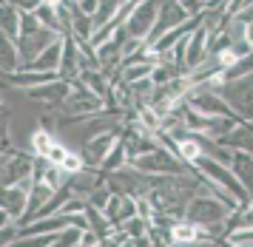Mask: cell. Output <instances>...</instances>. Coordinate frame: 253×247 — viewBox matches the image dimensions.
I'll list each match as a JSON object with an SVG mask.
<instances>
[{
	"instance_id": "1",
	"label": "cell",
	"mask_w": 253,
	"mask_h": 247,
	"mask_svg": "<svg viewBox=\"0 0 253 247\" xmlns=\"http://www.w3.org/2000/svg\"><path fill=\"white\" fill-rule=\"evenodd\" d=\"M171 239L176 242V245H196L199 242V227L196 225H188V222H182V225H173L171 230Z\"/></svg>"
},
{
	"instance_id": "6",
	"label": "cell",
	"mask_w": 253,
	"mask_h": 247,
	"mask_svg": "<svg viewBox=\"0 0 253 247\" xmlns=\"http://www.w3.org/2000/svg\"><path fill=\"white\" fill-rule=\"evenodd\" d=\"M66 157H69V151H66L63 145H54L51 148V154H48V162H51V165H63V159Z\"/></svg>"
},
{
	"instance_id": "2",
	"label": "cell",
	"mask_w": 253,
	"mask_h": 247,
	"mask_svg": "<svg viewBox=\"0 0 253 247\" xmlns=\"http://www.w3.org/2000/svg\"><path fill=\"white\" fill-rule=\"evenodd\" d=\"M32 145L37 148V154H40V157H46V159H48V154H51L54 142H51V136H48L46 131H37V134L32 136Z\"/></svg>"
},
{
	"instance_id": "7",
	"label": "cell",
	"mask_w": 253,
	"mask_h": 247,
	"mask_svg": "<svg viewBox=\"0 0 253 247\" xmlns=\"http://www.w3.org/2000/svg\"><path fill=\"white\" fill-rule=\"evenodd\" d=\"M105 142H108V139H100V142H91V145H88V157H91L94 162L105 157V148H103Z\"/></svg>"
},
{
	"instance_id": "4",
	"label": "cell",
	"mask_w": 253,
	"mask_h": 247,
	"mask_svg": "<svg viewBox=\"0 0 253 247\" xmlns=\"http://www.w3.org/2000/svg\"><path fill=\"white\" fill-rule=\"evenodd\" d=\"M60 168L69 170V173H80V170H83V159L74 157V154H69V157L63 159V165H60Z\"/></svg>"
},
{
	"instance_id": "9",
	"label": "cell",
	"mask_w": 253,
	"mask_h": 247,
	"mask_svg": "<svg viewBox=\"0 0 253 247\" xmlns=\"http://www.w3.org/2000/svg\"><path fill=\"white\" fill-rule=\"evenodd\" d=\"M245 43L253 48V23H248V26H245Z\"/></svg>"
},
{
	"instance_id": "5",
	"label": "cell",
	"mask_w": 253,
	"mask_h": 247,
	"mask_svg": "<svg viewBox=\"0 0 253 247\" xmlns=\"http://www.w3.org/2000/svg\"><path fill=\"white\" fill-rule=\"evenodd\" d=\"M179 148H182V157L185 159H199V154H202V151H199V145H196V142H191V139H182V142H179Z\"/></svg>"
},
{
	"instance_id": "3",
	"label": "cell",
	"mask_w": 253,
	"mask_h": 247,
	"mask_svg": "<svg viewBox=\"0 0 253 247\" xmlns=\"http://www.w3.org/2000/svg\"><path fill=\"white\" fill-rule=\"evenodd\" d=\"M43 57H46V60H40L37 66H40V68H48V66L54 68V66L60 63V45H51V48H48V51H46Z\"/></svg>"
},
{
	"instance_id": "8",
	"label": "cell",
	"mask_w": 253,
	"mask_h": 247,
	"mask_svg": "<svg viewBox=\"0 0 253 247\" xmlns=\"http://www.w3.org/2000/svg\"><path fill=\"white\" fill-rule=\"evenodd\" d=\"M46 185L57 188V170H54V168H48V173H46Z\"/></svg>"
}]
</instances>
